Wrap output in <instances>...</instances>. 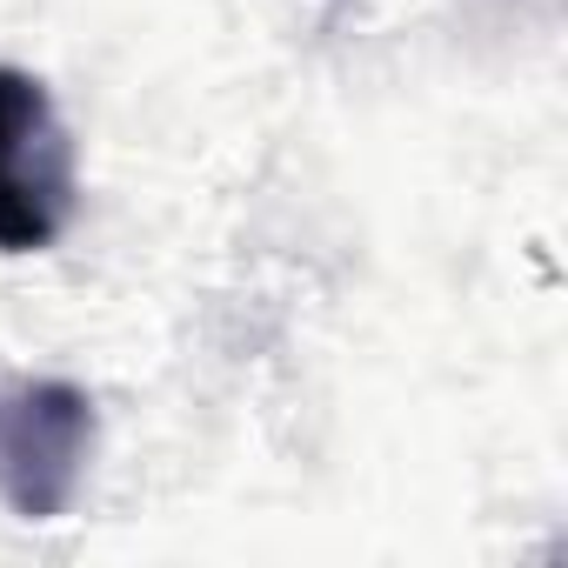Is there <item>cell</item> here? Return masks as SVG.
<instances>
[{"instance_id":"cell-1","label":"cell","mask_w":568,"mask_h":568,"mask_svg":"<svg viewBox=\"0 0 568 568\" xmlns=\"http://www.w3.org/2000/svg\"><path fill=\"white\" fill-rule=\"evenodd\" d=\"M94 395L54 375L0 382V508L14 521H61L94 468Z\"/></svg>"},{"instance_id":"cell-2","label":"cell","mask_w":568,"mask_h":568,"mask_svg":"<svg viewBox=\"0 0 568 568\" xmlns=\"http://www.w3.org/2000/svg\"><path fill=\"white\" fill-rule=\"evenodd\" d=\"M81 214L74 134L41 74L0 61V254H48Z\"/></svg>"}]
</instances>
